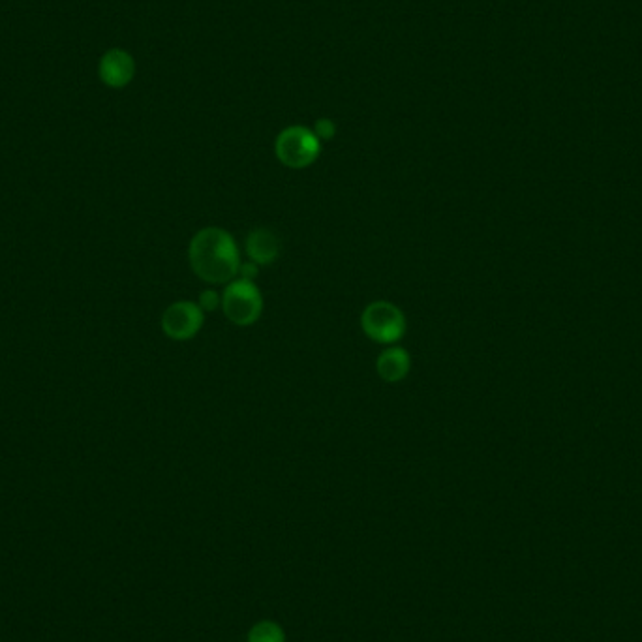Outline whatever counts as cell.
Returning a JSON list of instances; mask_svg holds the SVG:
<instances>
[{"instance_id": "6da1fadb", "label": "cell", "mask_w": 642, "mask_h": 642, "mask_svg": "<svg viewBox=\"0 0 642 642\" xmlns=\"http://www.w3.org/2000/svg\"><path fill=\"white\" fill-rule=\"evenodd\" d=\"M192 271L209 284H228L239 276L241 254L235 239L222 228H203L188 246Z\"/></svg>"}, {"instance_id": "7a4b0ae2", "label": "cell", "mask_w": 642, "mask_h": 642, "mask_svg": "<svg viewBox=\"0 0 642 642\" xmlns=\"http://www.w3.org/2000/svg\"><path fill=\"white\" fill-rule=\"evenodd\" d=\"M222 310L226 318L239 327L254 325L263 312L260 288L246 278L231 280L222 293Z\"/></svg>"}, {"instance_id": "3957f363", "label": "cell", "mask_w": 642, "mask_h": 642, "mask_svg": "<svg viewBox=\"0 0 642 642\" xmlns=\"http://www.w3.org/2000/svg\"><path fill=\"white\" fill-rule=\"evenodd\" d=\"M361 329L378 344H395L406 333V318L397 305L374 301L361 314Z\"/></svg>"}, {"instance_id": "277c9868", "label": "cell", "mask_w": 642, "mask_h": 642, "mask_svg": "<svg viewBox=\"0 0 642 642\" xmlns=\"http://www.w3.org/2000/svg\"><path fill=\"white\" fill-rule=\"evenodd\" d=\"M275 151L286 168H308L320 156L321 141L303 126H291L276 138Z\"/></svg>"}, {"instance_id": "5b68a950", "label": "cell", "mask_w": 642, "mask_h": 642, "mask_svg": "<svg viewBox=\"0 0 642 642\" xmlns=\"http://www.w3.org/2000/svg\"><path fill=\"white\" fill-rule=\"evenodd\" d=\"M203 320L205 314L198 303L179 301L166 308L162 316V331L171 340H190L201 331Z\"/></svg>"}, {"instance_id": "8992f818", "label": "cell", "mask_w": 642, "mask_h": 642, "mask_svg": "<svg viewBox=\"0 0 642 642\" xmlns=\"http://www.w3.org/2000/svg\"><path fill=\"white\" fill-rule=\"evenodd\" d=\"M282 250L280 237L275 231L267 228H256L250 231L246 237V254L250 261H254L258 267L260 265H271L273 261L278 260Z\"/></svg>"}, {"instance_id": "52a82bcc", "label": "cell", "mask_w": 642, "mask_h": 642, "mask_svg": "<svg viewBox=\"0 0 642 642\" xmlns=\"http://www.w3.org/2000/svg\"><path fill=\"white\" fill-rule=\"evenodd\" d=\"M100 77L104 79V83L113 87V89H121L126 83H130V79L134 77V61L132 57L121 51V49H113L102 57L100 62Z\"/></svg>"}, {"instance_id": "ba28073f", "label": "cell", "mask_w": 642, "mask_h": 642, "mask_svg": "<svg viewBox=\"0 0 642 642\" xmlns=\"http://www.w3.org/2000/svg\"><path fill=\"white\" fill-rule=\"evenodd\" d=\"M410 368L412 359L404 348H389L380 353L376 361V372L387 383L402 382L410 374Z\"/></svg>"}, {"instance_id": "9c48e42d", "label": "cell", "mask_w": 642, "mask_h": 642, "mask_svg": "<svg viewBox=\"0 0 642 642\" xmlns=\"http://www.w3.org/2000/svg\"><path fill=\"white\" fill-rule=\"evenodd\" d=\"M246 642H286V633L275 620H261L250 627Z\"/></svg>"}, {"instance_id": "30bf717a", "label": "cell", "mask_w": 642, "mask_h": 642, "mask_svg": "<svg viewBox=\"0 0 642 642\" xmlns=\"http://www.w3.org/2000/svg\"><path fill=\"white\" fill-rule=\"evenodd\" d=\"M198 305L201 306L203 312H205V310H214L216 306L222 305V297H218L216 291L205 290L201 293V297H199Z\"/></svg>"}, {"instance_id": "8fae6325", "label": "cell", "mask_w": 642, "mask_h": 642, "mask_svg": "<svg viewBox=\"0 0 642 642\" xmlns=\"http://www.w3.org/2000/svg\"><path fill=\"white\" fill-rule=\"evenodd\" d=\"M335 124L331 123L329 119H321L320 123L316 124V136L318 139H331L335 136Z\"/></svg>"}]
</instances>
